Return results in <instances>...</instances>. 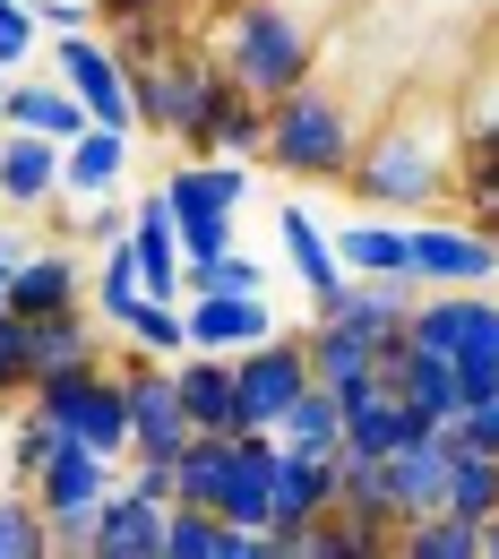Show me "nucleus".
<instances>
[{
	"mask_svg": "<svg viewBox=\"0 0 499 559\" xmlns=\"http://www.w3.org/2000/svg\"><path fill=\"white\" fill-rule=\"evenodd\" d=\"M0 104H9V70H0Z\"/></svg>",
	"mask_w": 499,
	"mask_h": 559,
	"instance_id": "47",
	"label": "nucleus"
},
{
	"mask_svg": "<svg viewBox=\"0 0 499 559\" xmlns=\"http://www.w3.org/2000/svg\"><path fill=\"white\" fill-rule=\"evenodd\" d=\"M405 276L423 293H474L499 284V241L465 215H405Z\"/></svg>",
	"mask_w": 499,
	"mask_h": 559,
	"instance_id": "7",
	"label": "nucleus"
},
{
	"mask_svg": "<svg viewBox=\"0 0 499 559\" xmlns=\"http://www.w3.org/2000/svg\"><path fill=\"white\" fill-rule=\"evenodd\" d=\"M0 121H9V130H35V139H52V146H70L78 130H95V121H86V104H78L61 78H26V70L9 78Z\"/></svg>",
	"mask_w": 499,
	"mask_h": 559,
	"instance_id": "23",
	"label": "nucleus"
},
{
	"mask_svg": "<svg viewBox=\"0 0 499 559\" xmlns=\"http://www.w3.org/2000/svg\"><path fill=\"white\" fill-rule=\"evenodd\" d=\"M448 465H456V448H448L439 430H414L405 448H388V456H379L388 499H396V525H414V516H430V508L448 499Z\"/></svg>",
	"mask_w": 499,
	"mask_h": 559,
	"instance_id": "15",
	"label": "nucleus"
},
{
	"mask_svg": "<svg viewBox=\"0 0 499 559\" xmlns=\"http://www.w3.org/2000/svg\"><path fill=\"white\" fill-rule=\"evenodd\" d=\"M379 370H388V388L405 396V414L430 421V430H439V421L465 405V388H456V361H448V353H423L414 336H405V345H388V361H379Z\"/></svg>",
	"mask_w": 499,
	"mask_h": 559,
	"instance_id": "17",
	"label": "nucleus"
},
{
	"mask_svg": "<svg viewBox=\"0 0 499 559\" xmlns=\"http://www.w3.org/2000/svg\"><path fill=\"white\" fill-rule=\"evenodd\" d=\"M173 9H190V0H95V26H112V17H173Z\"/></svg>",
	"mask_w": 499,
	"mask_h": 559,
	"instance_id": "45",
	"label": "nucleus"
},
{
	"mask_svg": "<svg viewBox=\"0 0 499 559\" xmlns=\"http://www.w3.org/2000/svg\"><path fill=\"white\" fill-rule=\"evenodd\" d=\"M276 439H285V448H319V456H336V448H345V405H336L328 388H301L293 414L276 421Z\"/></svg>",
	"mask_w": 499,
	"mask_h": 559,
	"instance_id": "34",
	"label": "nucleus"
},
{
	"mask_svg": "<svg viewBox=\"0 0 499 559\" xmlns=\"http://www.w3.org/2000/svg\"><path fill=\"white\" fill-rule=\"evenodd\" d=\"M121 233H130V207H121V199H95V207H78V224H70L78 250H112Z\"/></svg>",
	"mask_w": 499,
	"mask_h": 559,
	"instance_id": "41",
	"label": "nucleus"
},
{
	"mask_svg": "<svg viewBox=\"0 0 499 559\" xmlns=\"http://www.w3.org/2000/svg\"><path fill=\"white\" fill-rule=\"evenodd\" d=\"M224 250H233V215H190L181 224V267L190 259H224Z\"/></svg>",
	"mask_w": 499,
	"mask_h": 559,
	"instance_id": "43",
	"label": "nucleus"
},
{
	"mask_svg": "<svg viewBox=\"0 0 499 559\" xmlns=\"http://www.w3.org/2000/svg\"><path fill=\"white\" fill-rule=\"evenodd\" d=\"M0 559H52V525L35 508V490H0Z\"/></svg>",
	"mask_w": 499,
	"mask_h": 559,
	"instance_id": "36",
	"label": "nucleus"
},
{
	"mask_svg": "<svg viewBox=\"0 0 499 559\" xmlns=\"http://www.w3.org/2000/svg\"><path fill=\"white\" fill-rule=\"evenodd\" d=\"M35 52H44V26H35V9H26V0H0V70L17 78Z\"/></svg>",
	"mask_w": 499,
	"mask_h": 559,
	"instance_id": "40",
	"label": "nucleus"
},
{
	"mask_svg": "<svg viewBox=\"0 0 499 559\" xmlns=\"http://www.w3.org/2000/svg\"><path fill=\"white\" fill-rule=\"evenodd\" d=\"M130 181V130H78L70 146H61V199L70 207H95V199H112Z\"/></svg>",
	"mask_w": 499,
	"mask_h": 559,
	"instance_id": "19",
	"label": "nucleus"
},
{
	"mask_svg": "<svg viewBox=\"0 0 499 559\" xmlns=\"http://www.w3.org/2000/svg\"><path fill=\"white\" fill-rule=\"evenodd\" d=\"M121 336H130V353L181 361V353H190V319H181V301H164V293H139V310L121 319Z\"/></svg>",
	"mask_w": 499,
	"mask_h": 559,
	"instance_id": "32",
	"label": "nucleus"
},
{
	"mask_svg": "<svg viewBox=\"0 0 499 559\" xmlns=\"http://www.w3.org/2000/svg\"><path fill=\"white\" fill-rule=\"evenodd\" d=\"M361 130H370L361 95L354 86H328V78L310 70L301 86H285V95L268 104V146H259V164H276V173L301 181V190H328V181H345Z\"/></svg>",
	"mask_w": 499,
	"mask_h": 559,
	"instance_id": "3",
	"label": "nucleus"
},
{
	"mask_svg": "<svg viewBox=\"0 0 499 559\" xmlns=\"http://www.w3.org/2000/svg\"><path fill=\"white\" fill-rule=\"evenodd\" d=\"M86 293H95V310H104V319H112V328H121V319H130V310H139V259H130V233H121V241H112V250H95V284H86Z\"/></svg>",
	"mask_w": 499,
	"mask_h": 559,
	"instance_id": "35",
	"label": "nucleus"
},
{
	"mask_svg": "<svg viewBox=\"0 0 499 559\" xmlns=\"http://www.w3.org/2000/svg\"><path fill=\"white\" fill-rule=\"evenodd\" d=\"M164 199H173V224H190V215H233L250 199V164H241V155H190V164L164 181Z\"/></svg>",
	"mask_w": 499,
	"mask_h": 559,
	"instance_id": "22",
	"label": "nucleus"
},
{
	"mask_svg": "<svg viewBox=\"0 0 499 559\" xmlns=\"http://www.w3.org/2000/svg\"><path fill=\"white\" fill-rule=\"evenodd\" d=\"M52 448H61V430L35 414V405H17V421H9V483L26 490L35 474H44V456H52Z\"/></svg>",
	"mask_w": 499,
	"mask_h": 559,
	"instance_id": "38",
	"label": "nucleus"
},
{
	"mask_svg": "<svg viewBox=\"0 0 499 559\" xmlns=\"http://www.w3.org/2000/svg\"><path fill=\"white\" fill-rule=\"evenodd\" d=\"M301 388H319V379H310V345H301V328L259 336L250 353H233V430H276V421L293 414Z\"/></svg>",
	"mask_w": 499,
	"mask_h": 559,
	"instance_id": "8",
	"label": "nucleus"
},
{
	"mask_svg": "<svg viewBox=\"0 0 499 559\" xmlns=\"http://www.w3.org/2000/svg\"><path fill=\"white\" fill-rule=\"evenodd\" d=\"M456 164H465L456 104L448 95H396L361 130L336 190L370 215H439V207H456Z\"/></svg>",
	"mask_w": 499,
	"mask_h": 559,
	"instance_id": "1",
	"label": "nucleus"
},
{
	"mask_svg": "<svg viewBox=\"0 0 499 559\" xmlns=\"http://www.w3.org/2000/svg\"><path fill=\"white\" fill-rule=\"evenodd\" d=\"M173 388H181V405L199 430H233V353H181L173 361Z\"/></svg>",
	"mask_w": 499,
	"mask_h": 559,
	"instance_id": "28",
	"label": "nucleus"
},
{
	"mask_svg": "<svg viewBox=\"0 0 499 559\" xmlns=\"http://www.w3.org/2000/svg\"><path fill=\"white\" fill-rule=\"evenodd\" d=\"M199 44L224 61V78H241L268 104L328 61V35L301 0H215V35H199Z\"/></svg>",
	"mask_w": 499,
	"mask_h": 559,
	"instance_id": "2",
	"label": "nucleus"
},
{
	"mask_svg": "<svg viewBox=\"0 0 499 559\" xmlns=\"http://www.w3.org/2000/svg\"><path fill=\"white\" fill-rule=\"evenodd\" d=\"M259 146H268V95H250L241 78L215 70L207 112H199V130L181 139V155H241V164H259Z\"/></svg>",
	"mask_w": 499,
	"mask_h": 559,
	"instance_id": "11",
	"label": "nucleus"
},
{
	"mask_svg": "<svg viewBox=\"0 0 499 559\" xmlns=\"http://www.w3.org/2000/svg\"><path fill=\"white\" fill-rule=\"evenodd\" d=\"M336 508V456L319 448H285L276 439V483H268V534H301L310 516Z\"/></svg>",
	"mask_w": 499,
	"mask_h": 559,
	"instance_id": "12",
	"label": "nucleus"
},
{
	"mask_svg": "<svg viewBox=\"0 0 499 559\" xmlns=\"http://www.w3.org/2000/svg\"><path fill=\"white\" fill-rule=\"evenodd\" d=\"M181 319H190V345L199 353H250L259 336L285 328L268 310V293H181Z\"/></svg>",
	"mask_w": 499,
	"mask_h": 559,
	"instance_id": "13",
	"label": "nucleus"
},
{
	"mask_svg": "<svg viewBox=\"0 0 499 559\" xmlns=\"http://www.w3.org/2000/svg\"><path fill=\"white\" fill-rule=\"evenodd\" d=\"M396 559H483V525H465L456 508H430L414 525H396Z\"/></svg>",
	"mask_w": 499,
	"mask_h": 559,
	"instance_id": "30",
	"label": "nucleus"
},
{
	"mask_svg": "<svg viewBox=\"0 0 499 559\" xmlns=\"http://www.w3.org/2000/svg\"><path fill=\"white\" fill-rule=\"evenodd\" d=\"M301 345H310V379H319V388H336V396L361 388V379H379V361H388L379 345L345 336L336 319H310V328H301Z\"/></svg>",
	"mask_w": 499,
	"mask_h": 559,
	"instance_id": "26",
	"label": "nucleus"
},
{
	"mask_svg": "<svg viewBox=\"0 0 499 559\" xmlns=\"http://www.w3.org/2000/svg\"><path fill=\"white\" fill-rule=\"evenodd\" d=\"M86 559H164V508L139 499L130 483H112V490H104V508H95Z\"/></svg>",
	"mask_w": 499,
	"mask_h": 559,
	"instance_id": "18",
	"label": "nucleus"
},
{
	"mask_svg": "<svg viewBox=\"0 0 499 559\" xmlns=\"http://www.w3.org/2000/svg\"><path fill=\"white\" fill-rule=\"evenodd\" d=\"M414 430H430V421H414V414H405V396L379 379L370 396L345 405V456H388V448H405Z\"/></svg>",
	"mask_w": 499,
	"mask_h": 559,
	"instance_id": "25",
	"label": "nucleus"
},
{
	"mask_svg": "<svg viewBox=\"0 0 499 559\" xmlns=\"http://www.w3.org/2000/svg\"><path fill=\"white\" fill-rule=\"evenodd\" d=\"M44 61H52V78L70 86L78 104H86V121H104V130H130V139H139V112H130V78H121V61H112L104 26L52 35V44H44Z\"/></svg>",
	"mask_w": 499,
	"mask_h": 559,
	"instance_id": "9",
	"label": "nucleus"
},
{
	"mask_svg": "<svg viewBox=\"0 0 499 559\" xmlns=\"http://www.w3.org/2000/svg\"><path fill=\"white\" fill-rule=\"evenodd\" d=\"M276 241H285V267H293V284L310 293V310L345 293V259H336L328 224H319L310 207H293V199H285V207H276Z\"/></svg>",
	"mask_w": 499,
	"mask_h": 559,
	"instance_id": "20",
	"label": "nucleus"
},
{
	"mask_svg": "<svg viewBox=\"0 0 499 559\" xmlns=\"http://www.w3.org/2000/svg\"><path fill=\"white\" fill-rule=\"evenodd\" d=\"M78 301H86L78 241H35V250L17 259V276H9V310H17V319H52V310H78Z\"/></svg>",
	"mask_w": 499,
	"mask_h": 559,
	"instance_id": "14",
	"label": "nucleus"
},
{
	"mask_svg": "<svg viewBox=\"0 0 499 559\" xmlns=\"http://www.w3.org/2000/svg\"><path fill=\"white\" fill-rule=\"evenodd\" d=\"M439 508H456L465 525H483V516L499 508V456H456V465H448V499H439Z\"/></svg>",
	"mask_w": 499,
	"mask_h": 559,
	"instance_id": "37",
	"label": "nucleus"
},
{
	"mask_svg": "<svg viewBox=\"0 0 499 559\" xmlns=\"http://www.w3.org/2000/svg\"><path fill=\"white\" fill-rule=\"evenodd\" d=\"M0 207L9 215L61 207V146L35 130H9V121H0Z\"/></svg>",
	"mask_w": 499,
	"mask_h": 559,
	"instance_id": "16",
	"label": "nucleus"
},
{
	"mask_svg": "<svg viewBox=\"0 0 499 559\" xmlns=\"http://www.w3.org/2000/svg\"><path fill=\"white\" fill-rule=\"evenodd\" d=\"M414 301H423V284L414 276H345V293L336 301H319L310 319H336L345 336H361V345H405V319H414Z\"/></svg>",
	"mask_w": 499,
	"mask_h": 559,
	"instance_id": "10",
	"label": "nucleus"
},
{
	"mask_svg": "<svg viewBox=\"0 0 499 559\" xmlns=\"http://www.w3.org/2000/svg\"><path fill=\"white\" fill-rule=\"evenodd\" d=\"M491 293H499V284H491Z\"/></svg>",
	"mask_w": 499,
	"mask_h": 559,
	"instance_id": "48",
	"label": "nucleus"
},
{
	"mask_svg": "<svg viewBox=\"0 0 499 559\" xmlns=\"http://www.w3.org/2000/svg\"><path fill=\"white\" fill-rule=\"evenodd\" d=\"M164 559H259V534L233 525V516H215V508L173 499L164 508Z\"/></svg>",
	"mask_w": 499,
	"mask_h": 559,
	"instance_id": "24",
	"label": "nucleus"
},
{
	"mask_svg": "<svg viewBox=\"0 0 499 559\" xmlns=\"http://www.w3.org/2000/svg\"><path fill=\"white\" fill-rule=\"evenodd\" d=\"M181 293H268V267L241 259V250H224V259H190V267H181Z\"/></svg>",
	"mask_w": 499,
	"mask_h": 559,
	"instance_id": "39",
	"label": "nucleus"
},
{
	"mask_svg": "<svg viewBox=\"0 0 499 559\" xmlns=\"http://www.w3.org/2000/svg\"><path fill=\"white\" fill-rule=\"evenodd\" d=\"M190 9H173V17H112L104 26V44H112V61H121V78L146 70V61H164L173 44H190V26H181Z\"/></svg>",
	"mask_w": 499,
	"mask_h": 559,
	"instance_id": "31",
	"label": "nucleus"
},
{
	"mask_svg": "<svg viewBox=\"0 0 499 559\" xmlns=\"http://www.w3.org/2000/svg\"><path fill=\"white\" fill-rule=\"evenodd\" d=\"M483 559H499V508L483 516Z\"/></svg>",
	"mask_w": 499,
	"mask_h": 559,
	"instance_id": "46",
	"label": "nucleus"
},
{
	"mask_svg": "<svg viewBox=\"0 0 499 559\" xmlns=\"http://www.w3.org/2000/svg\"><path fill=\"white\" fill-rule=\"evenodd\" d=\"M0 215H9V207H0Z\"/></svg>",
	"mask_w": 499,
	"mask_h": 559,
	"instance_id": "49",
	"label": "nucleus"
},
{
	"mask_svg": "<svg viewBox=\"0 0 499 559\" xmlns=\"http://www.w3.org/2000/svg\"><path fill=\"white\" fill-rule=\"evenodd\" d=\"M215 70H224V61H215L199 35H190V44H173L164 61L130 70V112H139V139H190V130H199V112H207Z\"/></svg>",
	"mask_w": 499,
	"mask_h": 559,
	"instance_id": "6",
	"label": "nucleus"
},
{
	"mask_svg": "<svg viewBox=\"0 0 499 559\" xmlns=\"http://www.w3.org/2000/svg\"><path fill=\"white\" fill-rule=\"evenodd\" d=\"M130 259H139V284L181 301V224H173V199L164 190H139L130 207Z\"/></svg>",
	"mask_w": 499,
	"mask_h": 559,
	"instance_id": "21",
	"label": "nucleus"
},
{
	"mask_svg": "<svg viewBox=\"0 0 499 559\" xmlns=\"http://www.w3.org/2000/svg\"><path fill=\"white\" fill-rule=\"evenodd\" d=\"M26 379H35V370H26V319H17V310H0V405H9V396H26Z\"/></svg>",
	"mask_w": 499,
	"mask_h": 559,
	"instance_id": "42",
	"label": "nucleus"
},
{
	"mask_svg": "<svg viewBox=\"0 0 499 559\" xmlns=\"http://www.w3.org/2000/svg\"><path fill=\"white\" fill-rule=\"evenodd\" d=\"M26 405L52 421L61 439H86L104 456H130V396H121V370L112 361H70V370H44L26 388Z\"/></svg>",
	"mask_w": 499,
	"mask_h": 559,
	"instance_id": "4",
	"label": "nucleus"
},
{
	"mask_svg": "<svg viewBox=\"0 0 499 559\" xmlns=\"http://www.w3.org/2000/svg\"><path fill=\"white\" fill-rule=\"evenodd\" d=\"M26 9H35L44 35H78V26H95V0H26Z\"/></svg>",
	"mask_w": 499,
	"mask_h": 559,
	"instance_id": "44",
	"label": "nucleus"
},
{
	"mask_svg": "<svg viewBox=\"0 0 499 559\" xmlns=\"http://www.w3.org/2000/svg\"><path fill=\"white\" fill-rule=\"evenodd\" d=\"M328 241L345 276H405V215H361V224H336Z\"/></svg>",
	"mask_w": 499,
	"mask_h": 559,
	"instance_id": "29",
	"label": "nucleus"
},
{
	"mask_svg": "<svg viewBox=\"0 0 499 559\" xmlns=\"http://www.w3.org/2000/svg\"><path fill=\"white\" fill-rule=\"evenodd\" d=\"M70 361H104V336L86 328V301L78 310H52V319H26V370H70ZM26 379V388H35Z\"/></svg>",
	"mask_w": 499,
	"mask_h": 559,
	"instance_id": "27",
	"label": "nucleus"
},
{
	"mask_svg": "<svg viewBox=\"0 0 499 559\" xmlns=\"http://www.w3.org/2000/svg\"><path fill=\"white\" fill-rule=\"evenodd\" d=\"M121 483V456H104V448H86V439H61L52 456H44V474H35V508H44V525H52V559H86V534H95V508H104V490Z\"/></svg>",
	"mask_w": 499,
	"mask_h": 559,
	"instance_id": "5",
	"label": "nucleus"
},
{
	"mask_svg": "<svg viewBox=\"0 0 499 559\" xmlns=\"http://www.w3.org/2000/svg\"><path fill=\"white\" fill-rule=\"evenodd\" d=\"M224 465H233V430H190V448L173 456V483H181V499H190V508H215Z\"/></svg>",
	"mask_w": 499,
	"mask_h": 559,
	"instance_id": "33",
	"label": "nucleus"
}]
</instances>
